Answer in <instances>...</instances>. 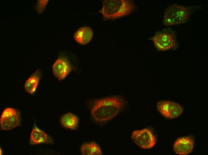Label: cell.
Masks as SVG:
<instances>
[{"instance_id":"cell-10","label":"cell","mask_w":208,"mask_h":155,"mask_svg":"<svg viewBox=\"0 0 208 155\" xmlns=\"http://www.w3.org/2000/svg\"><path fill=\"white\" fill-rule=\"evenodd\" d=\"M93 32L91 29L87 27L79 28L75 33L74 38L79 43L85 44L88 43L92 38Z\"/></svg>"},{"instance_id":"cell-3","label":"cell","mask_w":208,"mask_h":155,"mask_svg":"<svg viewBox=\"0 0 208 155\" xmlns=\"http://www.w3.org/2000/svg\"><path fill=\"white\" fill-rule=\"evenodd\" d=\"M193 7L174 4L167 8L164 14L163 23L166 26L179 24L186 22L194 10Z\"/></svg>"},{"instance_id":"cell-11","label":"cell","mask_w":208,"mask_h":155,"mask_svg":"<svg viewBox=\"0 0 208 155\" xmlns=\"http://www.w3.org/2000/svg\"><path fill=\"white\" fill-rule=\"evenodd\" d=\"M49 137L45 132L36 127L34 128L31 132L29 143L36 145L47 142Z\"/></svg>"},{"instance_id":"cell-12","label":"cell","mask_w":208,"mask_h":155,"mask_svg":"<svg viewBox=\"0 0 208 155\" xmlns=\"http://www.w3.org/2000/svg\"><path fill=\"white\" fill-rule=\"evenodd\" d=\"M40 70H36L26 81L25 88L28 93L32 94L35 91L40 78Z\"/></svg>"},{"instance_id":"cell-7","label":"cell","mask_w":208,"mask_h":155,"mask_svg":"<svg viewBox=\"0 0 208 155\" xmlns=\"http://www.w3.org/2000/svg\"><path fill=\"white\" fill-rule=\"evenodd\" d=\"M20 118L17 111L11 108H7L3 111L1 116L0 125L4 131L12 129L18 126Z\"/></svg>"},{"instance_id":"cell-13","label":"cell","mask_w":208,"mask_h":155,"mask_svg":"<svg viewBox=\"0 0 208 155\" xmlns=\"http://www.w3.org/2000/svg\"><path fill=\"white\" fill-rule=\"evenodd\" d=\"M60 123L64 127L71 129H75L77 127L78 120L74 114L68 113L63 115L60 119Z\"/></svg>"},{"instance_id":"cell-9","label":"cell","mask_w":208,"mask_h":155,"mask_svg":"<svg viewBox=\"0 0 208 155\" xmlns=\"http://www.w3.org/2000/svg\"><path fill=\"white\" fill-rule=\"evenodd\" d=\"M71 70L70 64L66 60L62 58L57 59L53 66V71L54 76L60 80L65 78Z\"/></svg>"},{"instance_id":"cell-4","label":"cell","mask_w":208,"mask_h":155,"mask_svg":"<svg viewBox=\"0 0 208 155\" xmlns=\"http://www.w3.org/2000/svg\"><path fill=\"white\" fill-rule=\"evenodd\" d=\"M151 39L156 47L161 51L173 48L177 42L176 32L171 29H165L159 32Z\"/></svg>"},{"instance_id":"cell-15","label":"cell","mask_w":208,"mask_h":155,"mask_svg":"<svg viewBox=\"0 0 208 155\" xmlns=\"http://www.w3.org/2000/svg\"><path fill=\"white\" fill-rule=\"evenodd\" d=\"M48 0H39L35 6V9L39 13H41L43 11L48 2Z\"/></svg>"},{"instance_id":"cell-2","label":"cell","mask_w":208,"mask_h":155,"mask_svg":"<svg viewBox=\"0 0 208 155\" xmlns=\"http://www.w3.org/2000/svg\"><path fill=\"white\" fill-rule=\"evenodd\" d=\"M131 1L126 0H106L99 11L106 19H115L128 15L135 9Z\"/></svg>"},{"instance_id":"cell-8","label":"cell","mask_w":208,"mask_h":155,"mask_svg":"<svg viewBox=\"0 0 208 155\" xmlns=\"http://www.w3.org/2000/svg\"><path fill=\"white\" fill-rule=\"evenodd\" d=\"M194 144V141L191 138L188 137H181L175 141L173 149L177 154L187 155L192 151Z\"/></svg>"},{"instance_id":"cell-14","label":"cell","mask_w":208,"mask_h":155,"mask_svg":"<svg viewBox=\"0 0 208 155\" xmlns=\"http://www.w3.org/2000/svg\"><path fill=\"white\" fill-rule=\"evenodd\" d=\"M80 150L83 155H101L102 151L100 147L95 143L90 142L83 145Z\"/></svg>"},{"instance_id":"cell-5","label":"cell","mask_w":208,"mask_h":155,"mask_svg":"<svg viewBox=\"0 0 208 155\" xmlns=\"http://www.w3.org/2000/svg\"><path fill=\"white\" fill-rule=\"evenodd\" d=\"M131 138L137 145L143 149L152 148L156 142L154 134L147 128L134 131L132 132Z\"/></svg>"},{"instance_id":"cell-1","label":"cell","mask_w":208,"mask_h":155,"mask_svg":"<svg viewBox=\"0 0 208 155\" xmlns=\"http://www.w3.org/2000/svg\"><path fill=\"white\" fill-rule=\"evenodd\" d=\"M125 102L118 96H113L94 101L91 110L94 119L98 123H103L115 116L123 108Z\"/></svg>"},{"instance_id":"cell-6","label":"cell","mask_w":208,"mask_h":155,"mask_svg":"<svg viewBox=\"0 0 208 155\" xmlns=\"http://www.w3.org/2000/svg\"><path fill=\"white\" fill-rule=\"evenodd\" d=\"M157 106V110L161 114L169 119L178 117L183 111V108L179 104L171 101H160Z\"/></svg>"}]
</instances>
